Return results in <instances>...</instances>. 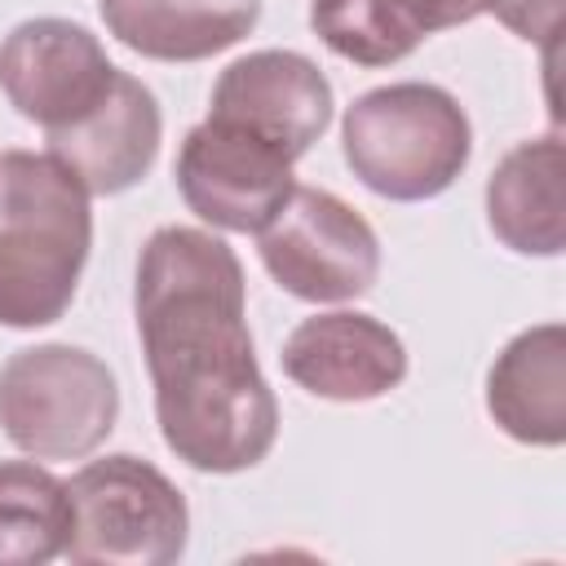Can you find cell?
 <instances>
[{"instance_id":"1","label":"cell","mask_w":566,"mask_h":566,"mask_svg":"<svg viewBox=\"0 0 566 566\" xmlns=\"http://www.w3.org/2000/svg\"><path fill=\"white\" fill-rule=\"evenodd\" d=\"M133 314L168 451L199 473L261 464L279 402L252 349L234 248L195 226H159L137 256Z\"/></svg>"},{"instance_id":"2","label":"cell","mask_w":566,"mask_h":566,"mask_svg":"<svg viewBox=\"0 0 566 566\" xmlns=\"http://www.w3.org/2000/svg\"><path fill=\"white\" fill-rule=\"evenodd\" d=\"M93 248V212L80 177L53 155H0V327L57 323Z\"/></svg>"},{"instance_id":"3","label":"cell","mask_w":566,"mask_h":566,"mask_svg":"<svg viewBox=\"0 0 566 566\" xmlns=\"http://www.w3.org/2000/svg\"><path fill=\"white\" fill-rule=\"evenodd\" d=\"M340 150L354 177L398 203L442 195L473 155V128L464 106L424 80L380 84L345 111Z\"/></svg>"},{"instance_id":"4","label":"cell","mask_w":566,"mask_h":566,"mask_svg":"<svg viewBox=\"0 0 566 566\" xmlns=\"http://www.w3.org/2000/svg\"><path fill=\"white\" fill-rule=\"evenodd\" d=\"M119 420L111 367L80 345H31L0 363V429L35 460L93 455Z\"/></svg>"},{"instance_id":"5","label":"cell","mask_w":566,"mask_h":566,"mask_svg":"<svg viewBox=\"0 0 566 566\" xmlns=\"http://www.w3.org/2000/svg\"><path fill=\"white\" fill-rule=\"evenodd\" d=\"M66 557L80 566H168L186 553V495L150 460L115 451L88 460L71 482Z\"/></svg>"},{"instance_id":"6","label":"cell","mask_w":566,"mask_h":566,"mask_svg":"<svg viewBox=\"0 0 566 566\" xmlns=\"http://www.w3.org/2000/svg\"><path fill=\"white\" fill-rule=\"evenodd\" d=\"M270 279L314 305L354 301L380 279V239L358 208L318 186H292L283 208L256 230Z\"/></svg>"},{"instance_id":"7","label":"cell","mask_w":566,"mask_h":566,"mask_svg":"<svg viewBox=\"0 0 566 566\" xmlns=\"http://www.w3.org/2000/svg\"><path fill=\"white\" fill-rule=\"evenodd\" d=\"M292 155L248 133L243 124L208 115L177 150V190L186 208L230 234H256L292 195Z\"/></svg>"},{"instance_id":"8","label":"cell","mask_w":566,"mask_h":566,"mask_svg":"<svg viewBox=\"0 0 566 566\" xmlns=\"http://www.w3.org/2000/svg\"><path fill=\"white\" fill-rule=\"evenodd\" d=\"M115 75L97 35L71 18H27L0 40V93L44 133L88 115Z\"/></svg>"},{"instance_id":"9","label":"cell","mask_w":566,"mask_h":566,"mask_svg":"<svg viewBox=\"0 0 566 566\" xmlns=\"http://www.w3.org/2000/svg\"><path fill=\"white\" fill-rule=\"evenodd\" d=\"M208 115L243 124L301 159L332 124V84L296 49H256L217 75Z\"/></svg>"},{"instance_id":"10","label":"cell","mask_w":566,"mask_h":566,"mask_svg":"<svg viewBox=\"0 0 566 566\" xmlns=\"http://www.w3.org/2000/svg\"><path fill=\"white\" fill-rule=\"evenodd\" d=\"M279 358L287 380L327 402H371L407 376V345L398 332L358 310L301 318Z\"/></svg>"},{"instance_id":"11","label":"cell","mask_w":566,"mask_h":566,"mask_svg":"<svg viewBox=\"0 0 566 566\" xmlns=\"http://www.w3.org/2000/svg\"><path fill=\"white\" fill-rule=\"evenodd\" d=\"M159 137H164L159 102L128 71L115 75V84L88 115H80L57 133H44L49 155L66 164L88 195H119L137 186L155 168Z\"/></svg>"},{"instance_id":"12","label":"cell","mask_w":566,"mask_h":566,"mask_svg":"<svg viewBox=\"0 0 566 566\" xmlns=\"http://www.w3.org/2000/svg\"><path fill=\"white\" fill-rule=\"evenodd\" d=\"M491 420L526 447L566 442V327L539 323L517 332L486 371Z\"/></svg>"},{"instance_id":"13","label":"cell","mask_w":566,"mask_h":566,"mask_svg":"<svg viewBox=\"0 0 566 566\" xmlns=\"http://www.w3.org/2000/svg\"><path fill=\"white\" fill-rule=\"evenodd\" d=\"M562 137L544 133L517 142L486 181L491 234L522 256H557L566 248V199H562Z\"/></svg>"},{"instance_id":"14","label":"cell","mask_w":566,"mask_h":566,"mask_svg":"<svg viewBox=\"0 0 566 566\" xmlns=\"http://www.w3.org/2000/svg\"><path fill=\"white\" fill-rule=\"evenodd\" d=\"M106 31L155 62H203L239 44L261 0H97Z\"/></svg>"},{"instance_id":"15","label":"cell","mask_w":566,"mask_h":566,"mask_svg":"<svg viewBox=\"0 0 566 566\" xmlns=\"http://www.w3.org/2000/svg\"><path fill=\"white\" fill-rule=\"evenodd\" d=\"M71 491L35 460H0V566H44L66 548Z\"/></svg>"},{"instance_id":"16","label":"cell","mask_w":566,"mask_h":566,"mask_svg":"<svg viewBox=\"0 0 566 566\" xmlns=\"http://www.w3.org/2000/svg\"><path fill=\"white\" fill-rule=\"evenodd\" d=\"M314 35L354 66H389L424 40L407 0H310Z\"/></svg>"},{"instance_id":"17","label":"cell","mask_w":566,"mask_h":566,"mask_svg":"<svg viewBox=\"0 0 566 566\" xmlns=\"http://www.w3.org/2000/svg\"><path fill=\"white\" fill-rule=\"evenodd\" d=\"M486 13H495L522 40H548L557 31L562 0H486Z\"/></svg>"}]
</instances>
